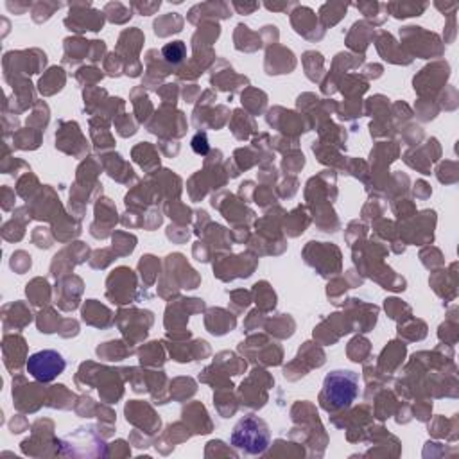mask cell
I'll return each mask as SVG.
<instances>
[{
  "label": "cell",
  "instance_id": "obj_1",
  "mask_svg": "<svg viewBox=\"0 0 459 459\" xmlns=\"http://www.w3.org/2000/svg\"><path fill=\"white\" fill-rule=\"evenodd\" d=\"M359 393V375L356 372L334 370L325 377L319 402L326 411H341L350 407Z\"/></svg>",
  "mask_w": 459,
  "mask_h": 459
},
{
  "label": "cell",
  "instance_id": "obj_2",
  "mask_svg": "<svg viewBox=\"0 0 459 459\" xmlns=\"http://www.w3.org/2000/svg\"><path fill=\"white\" fill-rule=\"evenodd\" d=\"M230 441H232L234 448H238L243 454L261 455L270 448L271 432L268 423L262 418L255 415H248L238 422Z\"/></svg>",
  "mask_w": 459,
  "mask_h": 459
},
{
  "label": "cell",
  "instance_id": "obj_3",
  "mask_svg": "<svg viewBox=\"0 0 459 459\" xmlns=\"http://www.w3.org/2000/svg\"><path fill=\"white\" fill-rule=\"evenodd\" d=\"M67 368L63 356L56 350H40L28 359V372L38 382H52Z\"/></svg>",
  "mask_w": 459,
  "mask_h": 459
},
{
  "label": "cell",
  "instance_id": "obj_4",
  "mask_svg": "<svg viewBox=\"0 0 459 459\" xmlns=\"http://www.w3.org/2000/svg\"><path fill=\"white\" fill-rule=\"evenodd\" d=\"M162 54L165 58L167 63L171 65H178L185 60V54H187V49H185V44L183 42H171L167 44L164 49H162Z\"/></svg>",
  "mask_w": 459,
  "mask_h": 459
},
{
  "label": "cell",
  "instance_id": "obj_5",
  "mask_svg": "<svg viewBox=\"0 0 459 459\" xmlns=\"http://www.w3.org/2000/svg\"><path fill=\"white\" fill-rule=\"evenodd\" d=\"M192 149L197 153V155H206L210 146H208V139L205 133H197L192 141Z\"/></svg>",
  "mask_w": 459,
  "mask_h": 459
}]
</instances>
